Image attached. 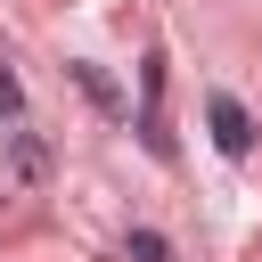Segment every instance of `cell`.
<instances>
[{
  "label": "cell",
  "mask_w": 262,
  "mask_h": 262,
  "mask_svg": "<svg viewBox=\"0 0 262 262\" xmlns=\"http://www.w3.org/2000/svg\"><path fill=\"white\" fill-rule=\"evenodd\" d=\"M205 123H213V147L221 156H254V115L229 90H205Z\"/></svg>",
  "instance_id": "6da1fadb"
},
{
  "label": "cell",
  "mask_w": 262,
  "mask_h": 262,
  "mask_svg": "<svg viewBox=\"0 0 262 262\" xmlns=\"http://www.w3.org/2000/svg\"><path fill=\"white\" fill-rule=\"evenodd\" d=\"M66 74H74V90H82V98H90V106H98V115H123V90H115V82H106V74H98V66H90V57H74V66H66Z\"/></svg>",
  "instance_id": "7a4b0ae2"
},
{
  "label": "cell",
  "mask_w": 262,
  "mask_h": 262,
  "mask_svg": "<svg viewBox=\"0 0 262 262\" xmlns=\"http://www.w3.org/2000/svg\"><path fill=\"white\" fill-rule=\"evenodd\" d=\"M8 164H16V180H41V172H49V147H41L33 131H16V139H8Z\"/></svg>",
  "instance_id": "3957f363"
},
{
  "label": "cell",
  "mask_w": 262,
  "mask_h": 262,
  "mask_svg": "<svg viewBox=\"0 0 262 262\" xmlns=\"http://www.w3.org/2000/svg\"><path fill=\"white\" fill-rule=\"evenodd\" d=\"M0 115H8V123H16V115H25V82H16V74H8V57H0Z\"/></svg>",
  "instance_id": "5b68a950"
},
{
  "label": "cell",
  "mask_w": 262,
  "mask_h": 262,
  "mask_svg": "<svg viewBox=\"0 0 262 262\" xmlns=\"http://www.w3.org/2000/svg\"><path fill=\"white\" fill-rule=\"evenodd\" d=\"M123 262H172V246H164L156 229H131V237H123Z\"/></svg>",
  "instance_id": "277c9868"
}]
</instances>
